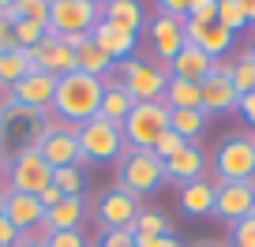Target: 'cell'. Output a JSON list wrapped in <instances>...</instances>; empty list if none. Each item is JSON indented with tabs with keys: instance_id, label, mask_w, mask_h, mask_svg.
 <instances>
[{
	"instance_id": "obj_1",
	"label": "cell",
	"mask_w": 255,
	"mask_h": 247,
	"mask_svg": "<svg viewBox=\"0 0 255 247\" xmlns=\"http://www.w3.org/2000/svg\"><path fill=\"white\" fill-rule=\"evenodd\" d=\"M102 94H105V82L94 79V75H83V72H68L56 79V94H53V116L64 120V124H83V120L98 116L102 109Z\"/></svg>"
},
{
	"instance_id": "obj_2",
	"label": "cell",
	"mask_w": 255,
	"mask_h": 247,
	"mask_svg": "<svg viewBox=\"0 0 255 247\" xmlns=\"http://www.w3.org/2000/svg\"><path fill=\"white\" fill-rule=\"evenodd\" d=\"M165 183V161L154 150H124L117 161V187H124L128 195H154Z\"/></svg>"
},
{
	"instance_id": "obj_3",
	"label": "cell",
	"mask_w": 255,
	"mask_h": 247,
	"mask_svg": "<svg viewBox=\"0 0 255 247\" xmlns=\"http://www.w3.org/2000/svg\"><path fill=\"white\" fill-rule=\"evenodd\" d=\"M34 146H38V154L49 161V168L83 165V154H79V124H64V120L45 116L38 124Z\"/></svg>"
},
{
	"instance_id": "obj_4",
	"label": "cell",
	"mask_w": 255,
	"mask_h": 247,
	"mask_svg": "<svg viewBox=\"0 0 255 247\" xmlns=\"http://www.w3.org/2000/svg\"><path fill=\"white\" fill-rule=\"evenodd\" d=\"M124 131L120 124L105 116H90L79 124V154H83V165H105V161H120L124 154Z\"/></svg>"
},
{
	"instance_id": "obj_5",
	"label": "cell",
	"mask_w": 255,
	"mask_h": 247,
	"mask_svg": "<svg viewBox=\"0 0 255 247\" xmlns=\"http://www.w3.org/2000/svg\"><path fill=\"white\" fill-rule=\"evenodd\" d=\"M165 128H169V105L165 101H135V109L128 112V120L120 124L128 150H150Z\"/></svg>"
},
{
	"instance_id": "obj_6",
	"label": "cell",
	"mask_w": 255,
	"mask_h": 247,
	"mask_svg": "<svg viewBox=\"0 0 255 247\" xmlns=\"http://www.w3.org/2000/svg\"><path fill=\"white\" fill-rule=\"evenodd\" d=\"M218 183L255 180V135H225L214 150Z\"/></svg>"
},
{
	"instance_id": "obj_7",
	"label": "cell",
	"mask_w": 255,
	"mask_h": 247,
	"mask_svg": "<svg viewBox=\"0 0 255 247\" xmlns=\"http://www.w3.org/2000/svg\"><path fill=\"white\" fill-rule=\"evenodd\" d=\"M117 82L135 97V101H161L169 86V68L150 64V60H120L117 64Z\"/></svg>"
},
{
	"instance_id": "obj_8",
	"label": "cell",
	"mask_w": 255,
	"mask_h": 247,
	"mask_svg": "<svg viewBox=\"0 0 255 247\" xmlns=\"http://www.w3.org/2000/svg\"><path fill=\"white\" fill-rule=\"evenodd\" d=\"M49 183H53V168H49V161L38 154V146H23V150L8 161V191L41 195Z\"/></svg>"
},
{
	"instance_id": "obj_9",
	"label": "cell",
	"mask_w": 255,
	"mask_h": 247,
	"mask_svg": "<svg viewBox=\"0 0 255 247\" xmlns=\"http://www.w3.org/2000/svg\"><path fill=\"white\" fill-rule=\"evenodd\" d=\"M102 23V11L87 0H49V26H53L60 38H72V34H90Z\"/></svg>"
},
{
	"instance_id": "obj_10",
	"label": "cell",
	"mask_w": 255,
	"mask_h": 247,
	"mask_svg": "<svg viewBox=\"0 0 255 247\" xmlns=\"http://www.w3.org/2000/svg\"><path fill=\"white\" fill-rule=\"evenodd\" d=\"M229 72H233L229 60H214V72L199 82V90H203V112H207V116H222V112H233L240 105V94H237V86H233V75Z\"/></svg>"
},
{
	"instance_id": "obj_11",
	"label": "cell",
	"mask_w": 255,
	"mask_h": 247,
	"mask_svg": "<svg viewBox=\"0 0 255 247\" xmlns=\"http://www.w3.org/2000/svg\"><path fill=\"white\" fill-rule=\"evenodd\" d=\"M248 214H255V183H214V217H222L225 225L244 221Z\"/></svg>"
},
{
	"instance_id": "obj_12",
	"label": "cell",
	"mask_w": 255,
	"mask_h": 247,
	"mask_svg": "<svg viewBox=\"0 0 255 247\" xmlns=\"http://www.w3.org/2000/svg\"><path fill=\"white\" fill-rule=\"evenodd\" d=\"M53 94H56V75L38 72V68L11 86V101L30 109V112H38V116H45V112L53 109Z\"/></svg>"
},
{
	"instance_id": "obj_13",
	"label": "cell",
	"mask_w": 255,
	"mask_h": 247,
	"mask_svg": "<svg viewBox=\"0 0 255 247\" xmlns=\"http://www.w3.org/2000/svg\"><path fill=\"white\" fill-rule=\"evenodd\" d=\"M139 210L143 206H139L135 195H128L124 187H109V191H102L94 214H98V225H102L105 232H117V229H131Z\"/></svg>"
},
{
	"instance_id": "obj_14",
	"label": "cell",
	"mask_w": 255,
	"mask_h": 247,
	"mask_svg": "<svg viewBox=\"0 0 255 247\" xmlns=\"http://www.w3.org/2000/svg\"><path fill=\"white\" fill-rule=\"evenodd\" d=\"M30 60H34L38 72H49V75H56V79L68 75V72H75V49L64 45V38L53 30V26H45V38L30 49Z\"/></svg>"
},
{
	"instance_id": "obj_15",
	"label": "cell",
	"mask_w": 255,
	"mask_h": 247,
	"mask_svg": "<svg viewBox=\"0 0 255 247\" xmlns=\"http://www.w3.org/2000/svg\"><path fill=\"white\" fill-rule=\"evenodd\" d=\"M184 38H188V45H199L210 60H225L237 34L225 30L222 23H191V19H184Z\"/></svg>"
},
{
	"instance_id": "obj_16",
	"label": "cell",
	"mask_w": 255,
	"mask_h": 247,
	"mask_svg": "<svg viewBox=\"0 0 255 247\" xmlns=\"http://www.w3.org/2000/svg\"><path fill=\"white\" fill-rule=\"evenodd\" d=\"M4 217L15 225L23 236L41 229L45 221V206L38 202V195H23V191H8V206H4Z\"/></svg>"
},
{
	"instance_id": "obj_17",
	"label": "cell",
	"mask_w": 255,
	"mask_h": 247,
	"mask_svg": "<svg viewBox=\"0 0 255 247\" xmlns=\"http://www.w3.org/2000/svg\"><path fill=\"white\" fill-rule=\"evenodd\" d=\"M83 217H87V195H68V199H60L53 210H45V221H41L38 236L79 229V225H83Z\"/></svg>"
},
{
	"instance_id": "obj_18",
	"label": "cell",
	"mask_w": 255,
	"mask_h": 247,
	"mask_svg": "<svg viewBox=\"0 0 255 247\" xmlns=\"http://www.w3.org/2000/svg\"><path fill=\"white\" fill-rule=\"evenodd\" d=\"M150 41H154V53H158V60H173L176 53H180L184 45H188V38H184V19H173V15H158L150 23Z\"/></svg>"
},
{
	"instance_id": "obj_19",
	"label": "cell",
	"mask_w": 255,
	"mask_h": 247,
	"mask_svg": "<svg viewBox=\"0 0 255 247\" xmlns=\"http://www.w3.org/2000/svg\"><path fill=\"white\" fill-rule=\"evenodd\" d=\"M214 72V60L203 53L199 45H184L180 53L169 60V79H184V82H203Z\"/></svg>"
},
{
	"instance_id": "obj_20",
	"label": "cell",
	"mask_w": 255,
	"mask_h": 247,
	"mask_svg": "<svg viewBox=\"0 0 255 247\" xmlns=\"http://www.w3.org/2000/svg\"><path fill=\"white\" fill-rule=\"evenodd\" d=\"M90 41H94V45L109 56L113 64L131 60V53H135V34L120 30V26H109V23H98L94 30H90Z\"/></svg>"
},
{
	"instance_id": "obj_21",
	"label": "cell",
	"mask_w": 255,
	"mask_h": 247,
	"mask_svg": "<svg viewBox=\"0 0 255 247\" xmlns=\"http://www.w3.org/2000/svg\"><path fill=\"white\" fill-rule=\"evenodd\" d=\"M203 172H207V158H203V150L195 143L184 146L180 154H173V158L165 161V180L173 183H191V180H203Z\"/></svg>"
},
{
	"instance_id": "obj_22",
	"label": "cell",
	"mask_w": 255,
	"mask_h": 247,
	"mask_svg": "<svg viewBox=\"0 0 255 247\" xmlns=\"http://www.w3.org/2000/svg\"><path fill=\"white\" fill-rule=\"evenodd\" d=\"M180 210L188 217H214V183L191 180L180 187Z\"/></svg>"
},
{
	"instance_id": "obj_23",
	"label": "cell",
	"mask_w": 255,
	"mask_h": 247,
	"mask_svg": "<svg viewBox=\"0 0 255 247\" xmlns=\"http://www.w3.org/2000/svg\"><path fill=\"white\" fill-rule=\"evenodd\" d=\"M102 23L120 26L128 34H139L143 30V4L139 0H113V4L102 8Z\"/></svg>"
},
{
	"instance_id": "obj_24",
	"label": "cell",
	"mask_w": 255,
	"mask_h": 247,
	"mask_svg": "<svg viewBox=\"0 0 255 247\" xmlns=\"http://www.w3.org/2000/svg\"><path fill=\"white\" fill-rule=\"evenodd\" d=\"M75 72H83V75H94V79H102V82H109V75L117 72V64H113L109 56L102 53V49L94 45V41H83L79 49H75Z\"/></svg>"
},
{
	"instance_id": "obj_25",
	"label": "cell",
	"mask_w": 255,
	"mask_h": 247,
	"mask_svg": "<svg viewBox=\"0 0 255 247\" xmlns=\"http://www.w3.org/2000/svg\"><path fill=\"white\" fill-rule=\"evenodd\" d=\"M131 109H135V97L128 94L117 79H109V82H105V94H102V109H98V116L113 120V124H124Z\"/></svg>"
},
{
	"instance_id": "obj_26",
	"label": "cell",
	"mask_w": 255,
	"mask_h": 247,
	"mask_svg": "<svg viewBox=\"0 0 255 247\" xmlns=\"http://www.w3.org/2000/svg\"><path fill=\"white\" fill-rule=\"evenodd\" d=\"M169 128H173L184 143H195V139L207 131V112L203 109H169Z\"/></svg>"
},
{
	"instance_id": "obj_27",
	"label": "cell",
	"mask_w": 255,
	"mask_h": 247,
	"mask_svg": "<svg viewBox=\"0 0 255 247\" xmlns=\"http://www.w3.org/2000/svg\"><path fill=\"white\" fill-rule=\"evenodd\" d=\"M34 72V60L26 49H11V53H0V86H15L23 75Z\"/></svg>"
},
{
	"instance_id": "obj_28",
	"label": "cell",
	"mask_w": 255,
	"mask_h": 247,
	"mask_svg": "<svg viewBox=\"0 0 255 247\" xmlns=\"http://www.w3.org/2000/svg\"><path fill=\"white\" fill-rule=\"evenodd\" d=\"M161 101H165L169 109H203V90H199V82L169 79L165 97H161Z\"/></svg>"
},
{
	"instance_id": "obj_29",
	"label": "cell",
	"mask_w": 255,
	"mask_h": 247,
	"mask_svg": "<svg viewBox=\"0 0 255 247\" xmlns=\"http://www.w3.org/2000/svg\"><path fill=\"white\" fill-rule=\"evenodd\" d=\"M4 15L15 23V19H26V23H38V26H49V0H15Z\"/></svg>"
},
{
	"instance_id": "obj_30",
	"label": "cell",
	"mask_w": 255,
	"mask_h": 247,
	"mask_svg": "<svg viewBox=\"0 0 255 247\" xmlns=\"http://www.w3.org/2000/svg\"><path fill=\"white\" fill-rule=\"evenodd\" d=\"M169 232V217L161 210H139L131 221V236H165Z\"/></svg>"
},
{
	"instance_id": "obj_31",
	"label": "cell",
	"mask_w": 255,
	"mask_h": 247,
	"mask_svg": "<svg viewBox=\"0 0 255 247\" xmlns=\"http://www.w3.org/2000/svg\"><path fill=\"white\" fill-rule=\"evenodd\" d=\"M233 86H237V94H255V56L252 53H240L237 60H233Z\"/></svg>"
},
{
	"instance_id": "obj_32",
	"label": "cell",
	"mask_w": 255,
	"mask_h": 247,
	"mask_svg": "<svg viewBox=\"0 0 255 247\" xmlns=\"http://www.w3.org/2000/svg\"><path fill=\"white\" fill-rule=\"evenodd\" d=\"M53 183L60 187V195H83L87 180H83V165H68V168H53Z\"/></svg>"
},
{
	"instance_id": "obj_33",
	"label": "cell",
	"mask_w": 255,
	"mask_h": 247,
	"mask_svg": "<svg viewBox=\"0 0 255 247\" xmlns=\"http://www.w3.org/2000/svg\"><path fill=\"white\" fill-rule=\"evenodd\" d=\"M218 23L225 26V30H244L248 26V15H244V4L240 0H218Z\"/></svg>"
},
{
	"instance_id": "obj_34",
	"label": "cell",
	"mask_w": 255,
	"mask_h": 247,
	"mask_svg": "<svg viewBox=\"0 0 255 247\" xmlns=\"http://www.w3.org/2000/svg\"><path fill=\"white\" fill-rule=\"evenodd\" d=\"M11 30H15V45H19V49H26V53H30V49L38 45L41 38H45V26L26 23V19H15V23H11Z\"/></svg>"
},
{
	"instance_id": "obj_35",
	"label": "cell",
	"mask_w": 255,
	"mask_h": 247,
	"mask_svg": "<svg viewBox=\"0 0 255 247\" xmlns=\"http://www.w3.org/2000/svg\"><path fill=\"white\" fill-rule=\"evenodd\" d=\"M184 146H191V143H184V139H180V135H176V131H173V128H165V131H161V135H158V143H154V146H150V150H154V154H158V158H161V161H169V158H173V154H180V150H184Z\"/></svg>"
},
{
	"instance_id": "obj_36",
	"label": "cell",
	"mask_w": 255,
	"mask_h": 247,
	"mask_svg": "<svg viewBox=\"0 0 255 247\" xmlns=\"http://www.w3.org/2000/svg\"><path fill=\"white\" fill-rule=\"evenodd\" d=\"M184 19H191V23H218V0H191Z\"/></svg>"
},
{
	"instance_id": "obj_37",
	"label": "cell",
	"mask_w": 255,
	"mask_h": 247,
	"mask_svg": "<svg viewBox=\"0 0 255 247\" xmlns=\"http://www.w3.org/2000/svg\"><path fill=\"white\" fill-rule=\"evenodd\" d=\"M49 247H94L87 236H83V229H68V232H49L45 236Z\"/></svg>"
},
{
	"instance_id": "obj_38",
	"label": "cell",
	"mask_w": 255,
	"mask_h": 247,
	"mask_svg": "<svg viewBox=\"0 0 255 247\" xmlns=\"http://www.w3.org/2000/svg\"><path fill=\"white\" fill-rule=\"evenodd\" d=\"M233 229V247H255V214H248L244 221L229 225Z\"/></svg>"
},
{
	"instance_id": "obj_39",
	"label": "cell",
	"mask_w": 255,
	"mask_h": 247,
	"mask_svg": "<svg viewBox=\"0 0 255 247\" xmlns=\"http://www.w3.org/2000/svg\"><path fill=\"white\" fill-rule=\"evenodd\" d=\"M98 247H135V236H131V229H117V232H105Z\"/></svg>"
},
{
	"instance_id": "obj_40",
	"label": "cell",
	"mask_w": 255,
	"mask_h": 247,
	"mask_svg": "<svg viewBox=\"0 0 255 247\" xmlns=\"http://www.w3.org/2000/svg\"><path fill=\"white\" fill-rule=\"evenodd\" d=\"M188 4H191V0H158V15L184 19V15H188Z\"/></svg>"
},
{
	"instance_id": "obj_41",
	"label": "cell",
	"mask_w": 255,
	"mask_h": 247,
	"mask_svg": "<svg viewBox=\"0 0 255 247\" xmlns=\"http://www.w3.org/2000/svg\"><path fill=\"white\" fill-rule=\"evenodd\" d=\"M135 247H180V240L173 232H165V236H135Z\"/></svg>"
},
{
	"instance_id": "obj_42",
	"label": "cell",
	"mask_w": 255,
	"mask_h": 247,
	"mask_svg": "<svg viewBox=\"0 0 255 247\" xmlns=\"http://www.w3.org/2000/svg\"><path fill=\"white\" fill-rule=\"evenodd\" d=\"M15 45V30H11V19L8 15H0V53H11Z\"/></svg>"
},
{
	"instance_id": "obj_43",
	"label": "cell",
	"mask_w": 255,
	"mask_h": 247,
	"mask_svg": "<svg viewBox=\"0 0 255 247\" xmlns=\"http://www.w3.org/2000/svg\"><path fill=\"white\" fill-rule=\"evenodd\" d=\"M19 236H23V232H19L15 225L8 221V217L0 214V247H15V244H19Z\"/></svg>"
},
{
	"instance_id": "obj_44",
	"label": "cell",
	"mask_w": 255,
	"mask_h": 247,
	"mask_svg": "<svg viewBox=\"0 0 255 247\" xmlns=\"http://www.w3.org/2000/svg\"><path fill=\"white\" fill-rule=\"evenodd\" d=\"M237 112H240V116H244L248 124H252V128H255V94H244V97H240Z\"/></svg>"
},
{
	"instance_id": "obj_45",
	"label": "cell",
	"mask_w": 255,
	"mask_h": 247,
	"mask_svg": "<svg viewBox=\"0 0 255 247\" xmlns=\"http://www.w3.org/2000/svg\"><path fill=\"white\" fill-rule=\"evenodd\" d=\"M60 199H64V195H60V187H56V183H49L45 191L38 195V202H41V206H45V210H53V206H56V202H60Z\"/></svg>"
},
{
	"instance_id": "obj_46",
	"label": "cell",
	"mask_w": 255,
	"mask_h": 247,
	"mask_svg": "<svg viewBox=\"0 0 255 247\" xmlns=\"http://www.w3.org/2000/svg\"><path fill=\"white\" fill-rule=\"evenodd\" d=\"M15 247H49V244H45V236L30 232V236H19V244H15Z\"/></svg>"
},
{
	"instance_id": "obj_47",
	"label": "cell",
	"mask_w": 255,
	"mask_h": 247,
	"mask_svg": "<svg viewBox=\"0 0 255 247\" xmlns=\"http://www.w3.org/2000/svg\"><path fill=\"white\" fill-rule=\"evenodd\" d=\"M244 4V15H248V23H255V0H240Z\"/></svg>"
},
{
	"instance_id": "obj_48",
	"label": "cell",
	"mask_w": 255,
	"mask_h": 247,
	"mask_svg": "<svg viewBox=\"0 0 255 247\" xmlns=\"http://www.w3.org/2000/svg\"><path fill=\"white\" fill-rule=\"evenodd\" d=\"M4 206H8V187H0V214H4Z\"/></svg>"
},
{
	"instance_id": "obj_49",
	"label": "cell",
	"mask_w": 255,
	"mask_h": 247,
	"mask_svg": "<svg viewBox=\"0 0 255 247\" xmlns=\"http://www.w3.org/2000/svg\"><path fill=\"white\" fill-rule=\"evenodd\" d=\"M87 4H94V8H98V11H102V8H105V4H113V0H87Z\"/></svg>"
},
{
	"instance_id": "obj_50",
	"label": "cell",
	"mask_w": 255,
	"mask_h": 247,
	"mask_svg": "<svg viewBox=\"0 0 255 247\" xmlns=\"http://www.w3.org/2000/svg\"><path fill=\"white\" fill-rule=\"evenodd\" d=\"M4 128H8V124H4V116H0V150H4Z\"/></svg>"
},
{
	"instance_id": "obj_51",
	"label": "cell",
	"mask_w": 255,
	"mask_h": 247,
	"mask_svg": "<svg viewBox=\"0 0 255 247\" xmlns=\"http://www.w3.org/2000/svg\"><path fill=\"white\" fill-rule=\"evenodd\" d=\"M11 4H15V0H0V11H8V8H11Z\"/></svg>"
},
{
	"instance_id": "obj_52",
	"label": "cell",
	"mask_w": 255,
	"mask_h": 247,
	"mask_svg": "<svg viewBox=\"0 0 255 247\" xmlns=\"http://www.w3.org/2000/svg\"><path fill=\"white\" fill-rule=\"evenodd\" d=\"M195 247H222V244H210V240H203V244H195Z\"/></svg>"
},
{
	"instance_id": "obj_53",
	"label": "cell",
	"mask_w": 255,
	"mask_h": 247,
	"mask_svg": "<svg viewBox=\"0 0 255 247\" xmlns=\"http://www.w3.org/2000/svg\"><path fill=\"white\" fill-rule=\"evenodd\" d=\"M4 168H8V165H4V150H0V172H4Z\"/></svg>"
},
{
	"instance_id": "obj_54",
	"label": "cell",
	"mask_w": 255,
	"mask_h": 247,
	"mask_svg": "<svg viewBox=\"0 0 255 247\" xmlns=\"http://www.w3.org/2000/svg\"><path fill=\"white\" fill-rule=\"evenodd\" d=\"M248 53H252V56H255V41H252V49H248Z\"/></svg>"
}]
</instances>
